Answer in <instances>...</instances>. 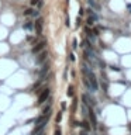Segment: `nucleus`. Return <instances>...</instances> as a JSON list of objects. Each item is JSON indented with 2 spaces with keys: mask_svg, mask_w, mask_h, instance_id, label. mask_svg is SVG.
Listing matches in <instances>:
<instances>
[{
  "mask_svg": "<svg viewBox=\"0 0 131 135\" xmlns=\"http://www.w3.org/2000/svg\"><path fill=\"white\" fill-rule=\"evenodd\" d=\"M83 75L89 79V83H90V86H92V91H96V90L99 89V83H97L96 75L92 72L87 66H83Z\"/></svg>",
  "mask_w": 131,
  "mask_h": 135,
  "instance_id": "f257e3e1",
  "label": "nucleus"
},
{
  "mask_svg": "<svg viewBox=\"0 0 131 135\" xmlns=\"http://www.w3.org/2000/svg\"><path fill=\"white\" fill-rule=\"evenodd\" d=\"M49 96H51V90L49 87H45V89H41V91L38 93V100H37V106H41V104H44L48 99H49Z\"/></svg>",
  "mask_w": 131,
  "mask_h": 135,
  "instance_id": "f03ea898",
  "label": "nucleus"
},
{
  "mask_svg": "<svg viewBox=\"0 0 131 135\" xmlns=\"http://www.w3.org/2000/svg\"><path fill=\"white\" fill-rule=\"evenodd\" d=\"M42 27H44V18L38 17V18L35 20V22H34V30H35V33H37V35H41V33H42Z\"/></svg>",
  "mask_w": 131,
  "mask_h": 135,
  "instance_id": "7ed1b4c3",
  "label": "nucleus"
},
{
  "mask_svg": "<svg viewBox=\"0 0 131 135\" xmlns=\"http://www.w3.org/2000/svg\"><path fill=\"white\" fill-rule=\"evenodd\" d=\"M47 46V41H41V42H38V44H35L34 46H33V49H31V52L34 54V55H37V54H40L41 51H44Z\"/></svg>",
  "mask_w": 131,
  "mask_h": 135,
  "instance_id": "20e7f679",
  "label": "nucleus"
},
{
  "mask_svg": "<svg viewBox=\"0 0 131 135\" xmlns=\"http://www.w3.org/2000/svg\"><path fill=\"white\" fill-rule=\"evenodd\" d=\"M47 124H48V121H45V123H42V124H38V125H35V128L31 131V135H40L41 132H44V128L47 127Z\"/></svg>",
  "mask_w": 131,
  "mask_h": 135,
  "instance_id": "39448f33",
  "label": "nucleus"
},
{
  "mask_svg": "<svg viewBox=\"0 0 131 135\" xmlns=\"http://www.w3.org/2000/svg\"><path fill=\"white\" fill-rule=\"evenodd\" d=\"M37 55H38V56L35 58V62L40 65V63H42V62H45V61H47V58H48V52L44 49V51H41L40 54H37Z\"/></svg>",
  "mask_w": 131,
  "mask_h": 135,
  "instance_id": "423d86ee",
  "label": "nucleus"
},
{
  "mask_svg": "<svg viewBox=\"0 0 131 135\" xmlns=\"http://www.w3.org/2000/svg\"><path fill=\"white\" fill-rule=\"evenodd\" d=\"M89 118H90V123H92V127H97V120H96V114L93 111V108L89 107Z\"/></svg>",
  "mask_w": 131,
  "mask_h": 135,
  "instance_id": "0eeeda50",
  "label": "nucleus"
},
{
  "mask_svg": "<svg viewBox=\"0 0 131 135\" xmlns=\"http://www.w3.org/2000/svg\"><path fill=\"white\" fill-rule=\"evenodd\" d=\"M48 72H49V63L47 62L45 65L42 66V69L40 70V79H44V78H45V75H47Z\"/></svg>",
  "mask_w": 131,
  "mask_h": 135,
  "instance_id": "6e6552de",
  "label": "nucleus"
},
{
  "mask_svg": "<svg viewBox=\"0 0 131 135\" xmlns=\"http://www.w3.org/2000/svg\"><path fill=\"white\" fill-rule=\"evenodd\" d=\"M23 28H24V30L31 31V30H34V22H33V21H25L23 24Z\"/></svg>",
  "mask_w": 131,
  "mask_h": 135,
  "instance_id": "1a4fd4ad",
  "label": "nucleus"
},
{
  "mask_svg": "<svg viewBox=\"0 0 131 135\" xmlns=\"http://www.w3.org/2000/svg\"><path fill=\"white\" fill-rule=\"evenodd\" d=\"M79 125H80V127H82V128H83V129H85V131H89V129H90V127H92L90 124L87 123V121H83V123H79Z\"/></svg>",
  "mask_w": 131,
  "mask_h": 135,
  "instance_id": "9d476101",
  "label": "nucleus"
},
{
  "mask_svg": "<svg viewBox=\"0 0 131 135\" xmlns=\"http://www.w3.org/2000/svg\"><path fill=\"white\" fill-rule=\"evenodd\" d=\"M83 84H85L86 87H87V89L92 91V86H90V83H89V79L86 78V76H83Z\"/></svg>",
  "mask_w": 131,
  "mask_h": 135,
  "instance_id": "9b49d317",
  "label": "nucleus"
},
{
  "mask_svg": "<svg viewBox=\"0 0 131 135\" xmlns=\"http://www.w3.org/2000/svg\"><path fill=\"white\" fill-rule=\"evenodd\" d=\"M87 1H89V4H90L93 9H96V10H99V9H100V6L97 4V3H95V0H87Z\"/></svg>",
  "mask_w": 131,
  "mask_h": 135,
  "instance_id": "f8f14e48",
  "label": "nucleus"
},
{
  "mask_svg": "<svg viewBox=\"0 0 131 135\" xmlns=\"http://www.w3.org/2000/svg\"><path fill=\"white\" fill-rule=\"evenodd\" d=\"M30 16L33 17V18H38V17H40V11H38L37 9H35V10H33V11H31V14H30Z\"/></svg>",
  "mask_w": 131,
  "mask_h": 135,
  "instance_id": "ddd939ff",
  "label": "nucleus"
},
{
  "mask_svg": "<svg viewBox=\"0 0 131 135\" xmlns=\"http://www.w3.org/2000/svg\"><path fill=\"white\" fill-rule=\"evenodd\" d=\"M68 96L69 97H73V86H69L68 87Z\"/></svg>",
  "mask_w": 131,
  "mask_h": 135,
  "instance_id": "4468645a",
  "label": "nucleus"
},
{
  "mask_svg": "<svg viewBox=\"0 0 131 135\" xmlns=\"http://www.w3.org/2000/svg\"><path fill=\"white\" fill-rule=\"evenodd\" d=\"M55 120H57V123H61V120H62V112H58V115L55 117Z\"/></svg>",
  "mask_w": 131,
  "mask_h": 135,
  "instance_id": "2eb2a0df",
  "label": "nucleus"
},
{
  "mask_svg": "<svg viewBox=\"0 0 131 135\" xmlns=\"http://www.w3.org/2000/svg\"><path fill=\"white\" fill-rule=\"evenodd\" d=\"M93 24H95V20H93L92 17H89V18H87V25H93Z\"/></svg>",
  "mask_w": 131,
  "mask_h": 135,
  "instance_id": "dca6fc26",
  "label": "nucleus"
},
{
  "mask_svg": "<svg viewBox=\"0 0 131 135\" xmlns=\"http://www.w3.org/2000/svg\"><path fill=\"white\" fill-rule=\"evenodd\" d=\"M31 11H33V9H27V10L24 11V16H27V17H28L30 14H31Z\"/></svg>",
  "mask_w": 131,
  "mask_h": 135,
  "instance_id": "f3484780",
  "label": "nucleus"
},
{
  "mask_svg": "<svg viewBox=\"0 0 131 135\" xmlns=\"http://www.w3.org/2000/svg\"><path fill=\"white\" fill-rule=\"evenodd\" d=\"M55 135H62V131H61V128H57V129H55Z\"/></svg>",
  "mask_w": 131,
  "mask_h": 135,
  "instance_id": "a211bd4d",
  "label": "nucleus"
},
{
  "mask_svg": "<svg viewBox=\"0 0 131 135\" xmlns=\"http://www.w3.org/2000/svg\"><path fill=\"white\" fill-rule=\"evenodd\" d=\"M37 6H38V7H42V6H44V1H42V0H38Z\"/></svg>",
  "mask_w": 131,
  "mask_h": 135,
  "instance_id": "6ab92c4d",
  "label": "nucleus"
},
{
  "mask_svg": "<svg viewBox=\"0 0 131 135\" xmlns=\"http://www.w3.org/2000/svg\"><path fill=\"white\" fill-rule=\"evenodd\" d=\"M76 106H78V103H76V100H73V104H72V110L75 111V108H76Z\"/></svg>",
  "mask_w": 131,
  "mask_h": 135,
  "instance_id": "aec40b11",
  "label": "nucleus"
},
{
  "mask_svg": "<svg viewBox=\"0 0 131 135\" xmlns=\"http://www.w3.org/2000/svg\"><path fill=\"white\" fill-rule=\"evenodd\" d=\"M37 3H38V0H31V6H37Z\"/></svg>",
  "mask_w": 131,
  "mask_h": 135,
  "instance_id": "412c9836",
  "label": "nucleus"
},
{
  "mask_svg": "<svg viewBox=\"0 0 131 135\" xmlns=\"http://www.w3.org/2000/svg\"><path fill=\"white\" fill-rule=\"evenodd\" d=\"M111 69H113L114 72H120V69H119L117 66H111Z\"/></svg>",
  "mask_w": 131,
  "mask_h": 135,
  "instance_id": "4be33fe9",
  "label": "nucleus"
},
{
  "mask_svg": "<svg viewBox=\"0 0 131 135\" xmlns=\"http://www.w3.org/2000/svg\"><path fill=\"white\" fill-rule=\"evenodd\" d=\"M72 44H73V45H72L73 48H76V46H78V42H76V39H73V42H72Z\"/></svg>",
  "mask_w": 131,
  "mask_h": 135,
  "instance_id": "5701e85b",
  "label": "nucleus"
},
{
  "mask_svg": "<svg viewBox=\"0 0 131 135\" xmlns=\"http://www.w3.org/2000/svg\"><path fill=\"white\" fill-rule=\"evenodd\" d=\"M69 56H71V61L73 62V61H75V55H73V54H71V55H69Z\"/></svg>",
  "mask_w": 131,
  "mask_h": 135,
  "instance_id": "b1692460",
  "label": "nucleus"
},
{
  "mask_svg": "<svg viewBox=\"0 0 131 135\" xmlns=\"http://www.w3.org/2000/svg\"><path fill=\"white\" fill-rule=\"evenodd\" d=\"M61 107H62V110H65V108H66V104H65V103H62V104H61Z\"/></svg>",
  "mask_w": 131,
  "mask_h": 135,
  "instance_id": "393cba45",
  "label": "nucleus"
},
{
  "mask_svg": "<svg viewBox=\"0 0 131 135\" xmlns=\"http://www.w3.org/2000/svg\"><path fill=\"white\" fill-rule=\"evenodd\" d=\"M79 135H87V131H82V132H80Z\"/></svg>",
  "mask_w": 131,
  "mask_h": 135,
  "instance_id": "a878e982",
  "label": "nucleus"
},
{
  "mask_svg": "<svg viewBox=\"0 0 131 135\" xmlns=\"http://www.w3.org/2000/svg\"><path fill=\"white\" fill-rule=\"evenodd\" d=\"M127 7H128V10H130V13H131V4H127Z\"/></svg>",
  "mask_w": 131,
  "mask_h": 135,
  "instance_id": "bb28decb",
  "label": "nucleus"
}]
</instances>
